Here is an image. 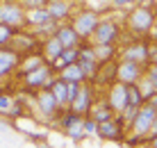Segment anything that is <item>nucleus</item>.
I'll list each match as a JSON object with an SVG mask.
<instances>
[{"label": "nucleus", "mask_w": 157, "mask_h": 148, "mask_svg": "<svg viewBox=\"0 0 157 148\" xmlns=\"http://www.w3.org/2000/svg\"><path fill=\"white\" fill-rule=\"evenodd\" d=\"M73 62H78V48H64V50L57 55V59H52V62H50V66L57 73L59 68H64L66 64H73Z\"/></svg>", "instance_id": "obj_20"}, {"label": "nucleus", "mask_w": 157, "mask_h": 148, "mask_svg": "<svg viewBox=\"0 0 157 148\" xmlns=\"http://www.w3.org/2000/svg\"><path fill=\"white\" fill-rule=\"evenodd\" d=\"M157 25V12L153 5H132L123 16V27L130 37H146Z\"/></svg>", "instance_id": "obj_1"}, {"label": "nucleus", "mask_w": 157, "mask_h": 148, "mask_svg": "<svg viewBox=\"0 0 157 148\" xmlns=\"http://www.w3.org/2000/svg\"><path fill=\"white\" fill-rule=\"evenodd\" d=\"M55 75H57V73L52 71V66H50L48 62H43L41 66H36V68H32V71H25V73H14V78H18L21 91H23V94L34 96V91L41 89V87H48Z\"/></svg>", "instance_id": "obj_3"}, {"label": "nucleus", "mask_w": 157, "mask_h": 148, "mask_svg": "<svg viewBox=\"0 0 157 148\" xmlns=\"http://www.w3.org/2000/svg\"><path fill=\"white\" fill-rule=\"evenodd\" d=\"M94 53H96V59H98V64H105V62H112V59H116L118 48H116V46H94Z\"/></svg>", "instance_id": "obj_22"}, {"label": "nucleus", "mask_w": 157, "mask_h": 148, "mask_svg": "<svg viewBox=\"0 0 157 148\" xmlns=\"http://www.w3.org/2000/svg\"><path fill=\"white\" fill-rule=\"evenodd\" d=\"M41 64H43L41 53H30V55H23V57H21L18 68H16V73H25V71H32V68L41 66Z\"/></svg>", "instance_id": "obj_21"}, {"label": "nucleus", "mask_w": 157, "mask_h": 148, "mask_svg": "<svg viewBox=\"0 0 157 148\" xmlns=\"http://www.w3.org/2000/svg\"><path fill=\"white\" fill-rule=\"evenodd\" d=\"M16 32H18L16 27H12V25H5V23H0V46H9Z\"/></svg>", "instance_id": "obj_27"}, {"label": "nucleus", "mask_w": 157, "mask_h": 148, "mask_svg": "<svg viewBox=\"0 0 157 148\" xmlns=\"http://www.w3.org/2000/svg\"><path fill=\"white\" fill-rule=\"evenodd\" d=\"M153 134H157V114H155V119H153V125H150V132H148V137H153ZM146 137V139H148Z\"/></svg>", "instance_id": "obj_33"}, {"label": "nucleus", "mask_w": 157, "mask_h": 148, "mask_svg": "<svg viewBox=\"0 0 157 148\" xmlns=\"http://www.w3.org/2000/svg\"><path fill=\"white\" fill-rule=\"evenodd\" d=\"M14 105H16V94L14 91H2V94H0V116L9 119Z\"/></svg>", "instance_id": "obj_23"}, {"label": "nucleus", "mask_w": 157, "mask_h": 148, "mask_svg": "<svg viewBox=\"0 0 157 148\" xmlns=\"http://www.w3.org/2000/svg\"><path fill=\"white\" fill-rule=\"evenodd\" d=\"M46 21H50V14H48V9H46V7L25 9V27H28V30H34V27L43 25Z\"/></svg>", "instance_id": "obj_16"}, {"label": "nucleus", "mask_w": 157, "mask_h": 148, "mask_svg": "<svg viewBox=\"0 0 157 148\" xmlns=\"http://www.w3.org/2000/svg\"><path fill=\"white\" fill-rule=\"evenodd\" d=\"M18 64H21V55L12 46H0V75L2 78H14Z\"/></svg>", "instance_id": "obj_12"}, {"label": "nucleus", "mask_w": 157, "mask_h": 148, "mask_svg": "<svg viewBox=\"0 0 157 148\" xmlns=\"http://www.w3.org/2000/svg\"><path fill=\"white\" fill-rule=\"evenodd\" d=\"M102 98L109 103V107L114 109V114H121L128 107V84L114 80L112 84H107L102 89Z\"/></svg>", "instance_id": "obj_9"}, {"label": "nucleus", "mask_w": 157, "mask_h": 148, "mask_svg": "<svg viewBox=\"0 0 157 148\" xmlns=\"http://www.w3.org/2000/svg\"><path fill=\"white\" fill-rule=\"evenodd\" d=\"M146 144H148V146H155V148H157V134L148 137V139H146Z\"/></svg>", "instance_id": "obj_34"}, {"label": "nucleus", "mask_w": 157, "mask_h": 148, "mask_svg": "<svg viewBox=\"0 0 157 148\" xmlns=\"http://www.w3.org/2000/svg\"><path fill=\"white\" fill-rule=\"evenodd\" d=\"M48 0H21V5H23L25 9H34V7H46Z\"/></svg>", "instance_id": "obj_31"}, {"label": "nucleus", "mask_w": 157, "mask_h": 148, "mask_svg": "<svg viewBox=\"0 0 157 148\" xmlns=\"http://www.w3.org/2000/svg\"><path fill=\"white\" fill-rule=\"evenodd\" d=\"M137 87H139V91H141V96H144V103L150 100V96L155 94V87L150 84V80L146 78V75H141V78L137 80Z\"/></svg>", "instance_id": "obj_25"}, {"label": "nucleus", "mask_w": 157, "mask_h": 148, "mask_svg": "<svg viewBox=\"0 0 157 148\" xmlns=\"http://www.w3.org/2000/svg\"><path fill=\"white\" fill-rule=\"evenodd\" d=\"M146 103H150V105H153V107L157 109V91H155L153 96H150V100H146Z\"/></svg>", "instance_id": "obj_35"}, {"label": "nucleus", "mask_w": 157, "mask_h": 148, "mask_svg": "<svg viewBox=\"0 0 157 148\" xmlns=\"http://www.w3.org/2000/svg\"><path fill=\"white\" fill-rule=\"evenodd\" d=\"M0 23L12 25L16 30L25 27V7L21 0H0Z\"/></svg>", "instance_id": "obj_8"}, {"label": "nucleus", "mask_w": 157, "mask_h": 148, "mask_svg": "<svg viewBox=\"0 0 157 148\" xmlns=\"http://www.w3.org/2000/svg\"><path fill=\"white\" fill-rule=\"evenodd\" d=\"M46 9H48V14H50L52 21L62 23V21L71 18V14H73V0H48Z\"/></svg>", "instance_id": "obj_13"}, {"label": "nucleus", "mask_w": 157, "mask_h": 148, "mask_svg": "<svg viewBox=\"0 0 157 148\" xmlns=\"http://www.w3.org/2000/svg\"><path fill=\"white\" fill-rule=\"evenodd\" d=\"M94 100H96V87L91 84V82H82V84H80L78 96L73 98V103L68 105V109H73V112L86 116L89 109H91V105H94Z\"/></svg>", "instance_id": "obj_10"}, {"label": "nucleus", "mask_w": 157, "mask_h": 148, "mask_svg": "<svg viewBox=\"0 0 157 148\" xmlns=\"http://www.w3.org/2000/svg\"><path fill=\"white\" fill-rule=\"evenodd\" d=\"M139 5H155V0H137Z\"/></svg>", "instance_id": "obj_36"}, {"label": "nucleus", "mask_w": 157, "mask_h": 148, "mask_svg": "<svg viewBox=\"0 0 157 148\" xmlns=\"http://www.w3.org/2000/svg\"><path fill=\"white\" fill-rule=\"evenodd\" d=\"M121 39H123V23L116 21L114 16H105V14L100 16L94 34L89 37L94 46H118Z\"/></svg>", "instance_id": "obj_2"}, {"label": "nucleus", "mask_w": 157, "mask_h": 148, "mask_svg": "<svg viewBox=\"0 0 157 148\" xmlns=\"http://www.w3.org/2000/svg\"><path fill=\"white\" fill-rule=\"evenodd\" d=\"M32 105H34L36 114L41 116V121H46V123H52L57 119V114L62 112V107L57 105L55 96H52V91L48 89V87H41V89L34 91V96H32Z\"/></svg>", "instance_id": "obj_5"}, {"label": "nucleus", "mask_w": 157, "mask_h": 148, "mask_svg": "<svg viewBox=\"0 0 157 148\" xmlns=\"http://www.w3.org/2000/svg\"><path fill=\"white\" fill-rule=\"evenodd\" d=\"M64 50V46L62 43H59V39L55 34H50V37H43L41 39V57H43V62H48L50 64L52 59H57V55Z\"/></svg>", "instance_id": "obj_15"}, {"label": "nucleus", "mask_w": 157, "mask_h": 148, "mask_svg": "<svg viewBox=\"0 0 157 148\" xmlns=\"http://www.w3.org/2000/svg\"><path fill=\"white\" fill-rule=\"evenodd\" d=\"M62 132H64V137H68V139H71L73 144H82V141L86 139V132H84L82 123H78V125H71V128L62 130Z\"/></svg>", "instance_id": "obj_24"}, {"label": "nucleus", "mask_w": 157, "mask_h": 148, "mask_svg": "<svg viewBox=\"0 0 157 148\" xmlns=\"http://www.w3.org/2000/svg\"><path fill=\"white\" fill-rule=\"evenodd\" d=\"M82 128H84V132H86V137H96V128H98V123L94 121V119L86 114V116L82 119Z\"/></svg>", "instance_id": "obj_28"}, {"label": "nucleus", "mask_w": 157, "mask_h": 148, "mask_svg": "<svg viewBox=\"0 0 157 148\" xmlns=\"http://www.w3.org/2000/svg\"><path fill=\"white\" fill-rule=\"evenodd\" d=\"M100 12L98 9H91V7H84V9H78V12L71 14V18H68V23L73 25V30L80 34V39L82 41H89V37L94 34L96 25H98L100 21Z\"/></svg>", "instance_id": "obj_4"}, {"label": "nucleus", "mask_w": 157, "mask_h": 148, "mask_svg": "<svg viewBox=\"0 0 157 148\" xmlns=\"http://www.w3.org/2000/svg\"><path fill=\"white\" fill-rule=\"evenodd\" d=\"M48 89L52 91V96H55V100H57V105L62 107V109H66L68 107V91H66V82H64L59 75H55L52 78V82L48 84Z\"/></svg>", "instance_id": "obj_17"}, {"label": "nucleus", "mask_w": 157, "mask_h": 148, "mask_svg": "<svg viewBox=\"0 0 157 148\" xmlns=\"http://www.w3.org/2000/svg\"><path fill=\"white\" fill-rule=\"evenodd\" d=\"M144 75L150 80V84H153V87H155V91H157V64H146Z\"/></svg>", "instance_id": "obj_29"}, {"label": "nucleus", "mask_w": 157, "mask_h": 148, "mask_svg": "<svg viewBox=\"0 0 157 148\" xmlns=\"http://www.w3.org/2000/svg\"><path fill=\"white\" fill-rule=\"evenodd\" d=\"M55 37L59 39V43H62L64 48H78L80 43H82L80 34L73 30V25L68 23V21H62V23L57 25V30H55Z\"/></svg>", "instance_id": "obj_14"}, {"label": "nucleus", "mask_w": 157, "mask_h": 148, "mask_svg": "<svg viewBox=\"0 0 157 148\" xmlns=\"http://www.w3.org/2000/svg\"><path fill=\"white\" fill-rule=\"evenodd\" d=\"M96 137L100 141H109V144H123L128 137V125L123 123V119L114 114L107 121H100L98 128H96Z\"/></svg>", "instance_id": "obj_6"}, {"label": "nucleus", "mask_w": 157, "mask_h": 148, "mask_svg": "<svg viewBox=\"0 0 157 148\" xmlns=\"http://www.w3.org/2000/svg\"><path fill=\"white\" fill-rule=\"evenodd\" d=\"M148 57H150L148 64H157V43H155V46H150V55H148Z\"/></svg>", "instance_id": "obj_32"}, {"label": "nucleus", "mask_w": 157, "mask_h": 148, "mask_svg": "<svg viewBox=\"0 0 157 148\" xmlns=\"http://www.w3.org/2000/svg\"><path fill=\"white\" fill-rule=\"evenodd\" d=\"M153 7H155V12H157V0H155V5H153Z\"/></svg>", "instance_id": "obj_38"}, {"label": "nucleus", "mask_w": 157, "mask_h": 148, "mask_svg": "<svg viewBox=\"0 0 157 148\" xmlns=\"http://www.w3.org/2000/svg\"><path fill=\"white\" fill-rule=\"evenodd\" d=\"M132 5H137V0H109V7L112 9H118V12H123V9L128 12Z\"/></svg>", "instance_id": "obj_30"}, {"label": "nucleus", "mask_w": 157, "mask_h": 148, "mask_svg": "<svg viewBox=\"0 0 157 148\" xmlns=\"http://www.w3.org/2000/svg\"><path fill=\"white\" fill-rule=\"evenodd\" d=\"M2 91H5V87H2V82H0V94H2Z\"/></svg>", "instance_id": "obj_37"}, {"label": "nucleus", "mask_w": 157, "mask_h": 148, "mask_svg": "<svg viewBox=\"0 0 157 148\" xmlns=\"http://www.w3.org/2000/svg\"><path fill=\"white\" fill-rule=\"evenodd\" d=\"M150 46L148 43H146L141 37H132V39H130L125 46H121L118 48V55H116V59H130V62H139V64H148L150 62Z\"/></svg>", "instance_id": "obj_7"}, {"label": "nucleus", "mask_w": 157, "mask_h": 148, "mask_svg": "<svg viewBox=\"0 0 157 148\" xmlns=\"http://www.w3.org/2000/svg\"><path fill=\"white\" fill-rule=\"evenodd\" d=\"M57 75H59L64 82H86V75H84V71H82V66H80L78 62L66 64L64 68H59Z\"/></svg>", "instance_id": "obj_19"}, {"label": "nucleus", "mask_w": 157, "mask_h": 148, "mask_svg": "<svg viewBox=\"0 0 157 148\" xmlns=\"http://www.w3.org/2000/svg\"><path fill=\"white\" fill-rule=\"evenodd\" d=\"M141 103H144V96H141V91H139L137 82H134V84H128V105L139 107Z\"/></svg>", "instance_id": "obj_26"}, {"label": "nucleus", "mask_w": 157, "mask_h": 148, "mask_svg": "<svg viewBox=\"0 0 157 148\" xmlns=\"http://www.w3.org/2000/svg\"><path fill=\"white\" fill-rule=\"evenodd\" d=\"M144 64L130 62V59H116V80L123 84H134L144 75Z\"/></svg>", "instance_id": "obj_11"}, {"label": "nucleus", "mask_w": 157, "mask_h": 148, "mask_svg": "<svg viewBox=\"0 0 157 148\" xmlns=\"http://www.w3.org/2000/svg\"><path fill=\"white\" fill-rule=\"evenodd\" d=\"M89 116L94 119L96 123H100V121H107V119L114 116V109L109 107V103H107L105 98H100V100H94V105L89 109Z\"/></svg>", "instance_id": "obj_18"}]
</instances>
